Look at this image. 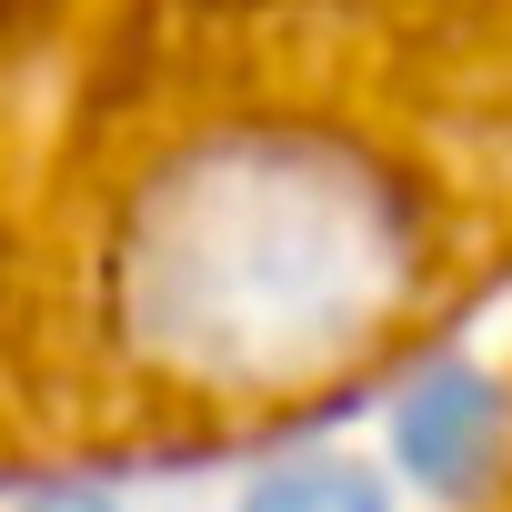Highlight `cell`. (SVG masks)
I'll return each mask as SVG.
<instances>
[{"label": "cell", "instance_id": "2", "mask_svg": "<svg viewBox=\"0 0 512 512\" xmlns=\"http://www.w3.org/2000/svg\"><path fill=\"white\" fill-rule=\"evenodd\" d=\"M231 512H392V482L342 462V452H302V462H282L262 482H241Z\"/></svg>", "mask_w": 512, "mask_h": 512}, {"label": "cell", "instance_id": "1", "mask_svg": "<svg viewBox=\"0 0 512 512\" xmlns=\"http://www.w3.org/2000/svg\"><path fill=\"white\" fill-rule=\"evenodd\" d=\"M382 452H392V472H402L412 492L472 502V492H492V472H502V452H512V402H502V382H492L472 352H432V362H412V372L392 382V402H382Z\"/></svg>", "mask_w": 512, "mask_h": 512}]
</instances>
